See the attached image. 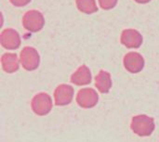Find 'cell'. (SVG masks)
Wrapping results in <instances>:
<instances>
[{
  "label": "cell",
  "mask_w": 159,
  "mask_h": 142,
  "mask_svg": "<svg viewBox=\"0 0 159 142\" xmlns=\"http://www.w3.org/2000/svg\"><path fill=\"white\" fill-rule=\"evenodd\" d=\"M44 22L45 20L43 14L35 9L27 11L22 18V23L24 28L32 32L39 31L43 27Z\"/></svg>",
  "instance_id": "1"
},
{
  "label": "cell",
  "mask_w": 159,
  "mask_h": 142,
  "mask_svg": "<svg viewBox=\"0 0 159 142\" xmlns=\"http://www.w3.org/2000/svg\"><path fill=\"white\" fill-rule=\"evenodd\" d=\"M122 42L129 47H137L142 44V35L135 30H126L122 33Z\"/></svg>",
  "instance_id": "2"
},
{
  "label": "cell",
  "mask_w": 159,
  "mask_h": 142,
  "mask_svg": "<svg viewBox=\"0 0 159 142\" xmlns=\"http://www.w3.org/2000/svg\"><path fill=\"white\" fill-rule=\"evenodd\" d=\"M2 42L3 45L7 47H16L20 44V39L18 33L11 30H5L2 33Z\"/></svg>",
  "instance_id": "3"
},
{
  "label": "cell",
  "mask_w": 159,
  "mask_h": 142,
  "mask_svg": "<svg viewBox=\"0 0 159 142\" xmlns=\"http://www.w3.org/2000/svg\"><path fill=\"white\" fill-rule=\"evenodd\" d=\"M75 4L79 11L86 14H92L98 11L95 0H75Z\"/></svg>",
  "instance_id": "4"
},
{
  "label": "cell",
  "mask_w": 159,
  "mask_h": 142,
  "mask_svg": "<svg viewBox=\"0 0 159 142\" xmlns=\"http://www.w3.org/2000/svg\"><path fill=\"white\" fill-rule=\"evenodd\" d=\"M21 57L23 58V61L25 64L29 65V64H34L37 60V56L36 53L34 51V49L32 48H25L21 54Z\"/></svg>",
  "instance_id": "5"
},
{
  "label": "cell",
  "mask_w": 159,
  "mask_h": 142,
  "mask_svg": "<svg viewBox=\"0 0 159 142\" xmlns=\"http://www.w3.org/2000/svg\"><path fill=\"white\" fill-rule=\"evenodd\" d=\"M117 1L118 0H99V4L102 9L109 10V9L114 8L116 6Z\"/></svg>",
  "instance_id": "6"
},
{
  "label": "cell",
  "mask_w": 159,
  "mask_h": 142,
  "mask_svg": "<svg viewBox=\"0 0 159 142\" xmlns=\"http://www.w3.org/2000/svg\"><path fill=\"white\" fill-rule=\"evenodd\" d=\"M9 1L15 7H24L31 2V0H9Z\"/></svg>",
  "instance_id": "7"
},
{
  "label": "cell",
  "mask_w": 159,
  "mask_h": 142,
  "mask_svg": "<svg viewBox=\"0 0 159 142\" xmlns=\"http://www.w3.org/2000/svg\"><path fill=\"white\" fill-rule=\"evenodd\" d=\"M135 2H137V3H139V4H147V3H149L151 0H134Z\"/></svg>",
  "instance_id": "8"
}]
</instances>
